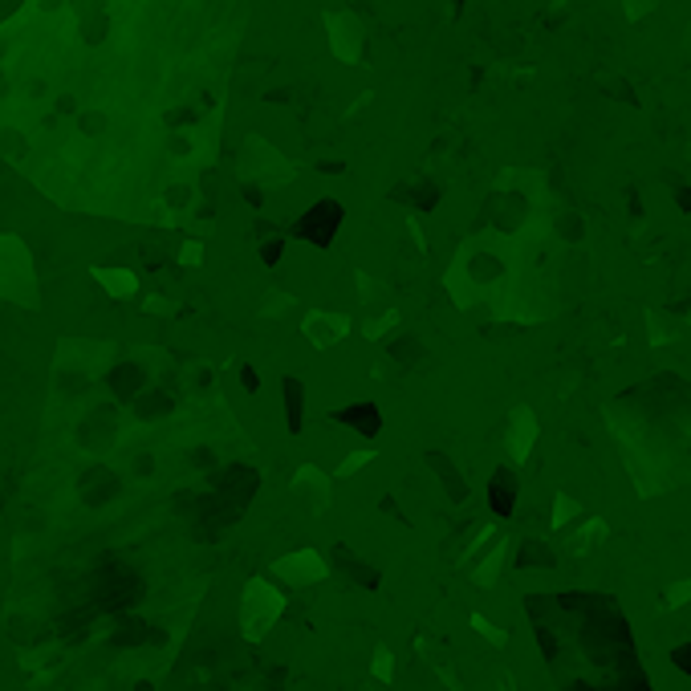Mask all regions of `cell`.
<instances>
[{"instance_id":"12","label":"cell","mask_w":691,"mask_h":691,"mask_svg":"<svg viewBox=\"0 0 691 691\" xmlns=\"http://www.w3.org/2000/svg\"><path fill=\"white\" fill-rule=\"evenodd\" d=\"M606 537H610V525H606L602 516H590V521H582V529H577L574 537H569V550H574L577 558H582V553H594Z\"/></svg>"},{"instance_id":"21","label":"cell","mask_w":691,"mask_h":691,"mask_svg":"<svg viewBox=\"0 0 691 691\" xmlns=\"http://www.w3.org/2000/svg\"><path fill=\"white\" fill-rule=\"evenodd\" d=\"M179 260H183L187 269H195L200 260H204V244H195V240H187L183 249H179Z\"/></svg>"},{"instance_id":"16","label":"cell","mask_w":691,"mask_h":691,"mask_svg":"<svg viewBox=\"0 0 691 691\" xmlns=\"http://www.w3.org/2000/svg\"><path fill=\"white\" fill-rule=\"evenodd\" d=\"M468 627L476 630L480 638H488L492 647H508V630H505V627H492V622H488L484 614H472V618H468Z\"/></svg>"},{"instance_id":"13","label":"cell","mask_w":691,"mask_h":691,"mask_svg":"<svg viewBox=\"0 0 691 691\" xmlns=\"http://www.w3.org/2000/svg\"><path fill=\"white\" fill-rule=\"evenodd\" d=\"M285 407H289V431H302V407H305V387L297 379H285Z\"/></svg>"},{"instance_id":"18","label":"cell","mask_w":691,"mask_h":691,"mask_svg":"<svg viewBox=\"0 0 691 691\" xmlns=\"http://www.w3.org/2000/svg\"><path fill=\"white\" fill-rule=\"evenodd\" d=\"M691 602V577H679L663 590V610H679V606Z\"/></svg>"},{"instance_id":"23","label":"cell","mask_w":691,"mask_h":691,"mask_svg":"<svg viewBox=\"0 0 691 691\" xmlns=\"http://www.w3.org/2000/svg\"><path fill=\"white\" fill-rule=\"evenodd\" d=\"M497 691H516V679H513V671H505V675H500Z\"/></svg>"},{"instance_id":"5","label":"cell","mask_w":691,"mask_h":691,"mask_svg":"<svg viewBox=\"0 0 691 691\" xmlns=\"http://www.w3.org/2000/svg\"><path fill=\"white\" fill-rule=\"evenodd\" d=\"M326 29H329V49H334L337 62H358L363 57V45H366V29L354 13H326Z\"/></svg>"},{"instance_id":"15","label":"cell","mask_w":691,"mask_h":691,"mask_svg":"<svg viewBox=\"0 0 691 691\" xmlns=\"http://www.w3.org/2000/svg\"><path fill=\"white\" fill-rule=\"evenodd\" d=\"M577 516H582V505L569 492H558L553 497V529H569V521H577Z\"/></svg>"},{"instance_id":"4","label":"cell","mask_w":691,"mask_h":691,"mask_svg":"<svg viewBox=\"0 0 691 691\" xmlns=\"http://www.w3.org/2000/svg\"><path fill=\"white\" fill-rule=\"evenodd\" d=\"M289 488H293V497H297V505H302L310 516H321L329 505H334V480H329L318 464H302V468L293 472Z\"/></svg>"},{"instance_id":"3","label":"cell","mask_w":691,"mask_h":691,"mask_svg":"<svg viewBox=\"0 0 691 691\" xmlns=\"http://www.w3.org/2000/svg\"><path fill=\"white\" fill-rule=\"evenodd\" d=\"M281 614H285L281 590H277L273 582H265V577H249L244 602H240V630H244V638H249V643H260V638L281 622Z\"/></svg>"},{"instance_id":"7","label":"cell","mask_w":691,"mask_h":691,"mask_svg":"<svg viewBox=\"0 0 691 691\" xmlns=\"http://www.w3.org/2000/svg\"><path fill=\"white\" fill-rule=\"evenodd\" d=\"M337 224H342V204H337V200H318V204H313L310 212H305L302 220H297V228H293V232L326 249L329 240H334Z\"/></svg>"},{"instance_id":"6","label":"cell","mask_w":691,"mask_h":691,"mask_svg":"<svg viewBox=\"0 0 691 691\" xmlns=\"http://www.w3.org/2000/svg\"><path fill=\"white\" fill-rule=\"evenodd\" d=\"M273 574L281 577L285 585H313L329 574V566L321 561L318 550H297V553H285V558L273 561Z\"/></svg>"},{"instance_id":"8","label":"cell","mask_w":691,"mask_h":691,"mask_svg":"<svg viewBox=\"0 0 691 691\" xmlns=\"http://www.w3.org/2000/svg\"><path fill=\"white\" fill-rule=\"evenodd\" d=\"M537 415H533V407H513V415H508V427H505V452L513 464H525L533 456V443H537Z\"/></svg>"},{"instance_id":"9","label":"cell","mask_w":691,"mask_h":691,"mask_svg":"<svg viewBox=\"0 0 691 691\" xmlns=\"http://www.w3.org/2000/svg\"><path fill=\"white\" fill-rule=\"evenodd\" d=\"M302 334L310 337L318 350H329V346H337L346 334H350V318L346 313H326V310H313L310 318H305Z\"/></svg>"},{"instance_id":"14","label":"cell","mask_w":691,"mask_h":691,"mask_svg":"<svg viewBox=\"0 0 691 691\" xmlns=\"http://www.w3.org/2000/svg\"><path fill=\"white\" fill-rule=\"evenodd\" d=\"M371 675L379 683H395V651L387 643H374V655H371Z\"/></svg>"},{"instance_id":"19","label":"cell","mask_w":691,"mask_h":691,"mask_svg":"<svg viewBox=\"0 0 691 691\" xmlns=\"http://www.w3.org/2000/svg\"><path fill=\"white\" fill-rule=\"evenodd\" d=\"M371 460H374V452H371V448H366V452H350L342 464H337V472H334V476H337V480H350L354 472H363Z\"/></svg>"},{"instance_id":"20","label":"cell","mask_w":691,"mask_h":691,"mask_svg":"<svg viewBox=\"0 0 691 691\" xmlns=\"http://www.w3.org/2000/svg\"><path fill=\"white\" fill-rule=\"evenodd\" d=\"M395 326H399V313L387 310L382 318H371V321H366V337H382L387 329H395Z\"/></svg>"},{"instance_id":"17","label":"cell","mask_w":691,"mask_h":691,"mask_svg":"<svg viewBox=\"0 0 691 691\" xmlns=\"http://www.w3.org/2000/svg\"><path fill=\"white\" fill-rule=\"evenodd\" d=\"M497 537H500V533H497V525H484V529H480L476 537L468 541V550L460 553V561H464V566H468V561H476L480 553H484V550H488V545H492V541H497Z\"/></svg>"},{"instance_id":"22","label":"cell","mask_w":691,"mask_h":691,"mask_svg":"<svg viewBox=\"0 0 691 691\" xmlns=\"http://www.w3.org/2000/svg\"><path fill=\"white\" fill-rule=\"evenodd\" d=\"M659 0H627V17L630 21H638V17H647L651 9H655Z\"/></svg>"},{"instance_id":"2","label":"cell","mask_w":691,"mask_h":691,"mask_svg":"<svg viewBox=\"0 0 691 691\" xmlns=\"http://www.w3.org/2000/svg\"><path fill=\"white\" fill-rule=\"evenodd\" d=\"M550 183L541 171L508 167L492 183L484 216L448 265V293L460 310L533 326L558 310V260L569 249L558 232Z\"/></svg>"},{"instance_id":"1","label":"cell","mask_w":691,"mask_h":691,"mask_svg":"<svg viewBox=\"0 0 691 691\" xmlns=\"http://www.w3.org/2000/svg\"><path fill=\"white\" fill-rule=\"evenodd\" d=\"M240 0H29L0 29V155L65 208L187 212Z\"/></svg>"},{"instance_id":"10","label":"cell","mask_w":691,"mask_h":691,"mask_svg":"<svg viewBox=\"0 0 691 691\" xmlns=\"http://www.w3.org/2000/svg\"><path fill=\"white\" fill-rule=\"evenodd\" d=\"M505 561H508V537H497V541H492V550L476 561L472 582H476L480 590H492V585L500 582V574H505Z\"/></svg>"},{"instance_id":"11","label":"cell","mask_w":691,"mask_h":691,"mask_svg":"<svg viewBox=\"0 0 691 691\" xmlns=\"http://www.w3.org/2000/svg\"><path fill=\"white\" fill-rule=\"evenodd\" d=\"M334 419H337V423H350V431H363V435H379V427H382L379 407H374V403H354V407H342Z\"/></svg>"}]
</instances>
